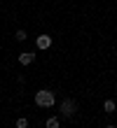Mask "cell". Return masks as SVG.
I'll list each match as a JSON object with an SVG mask.
<instances>
[{
    "mask_svg": "<svg viewBox=\"0 0 117 128\" xmlns=\"http://www.w3.org/2000/svg\"><path fill=\"white\" fill-rule=\"evenodd\" d=\"M35 105H37V107L49 110V107L56 105V98H54V93L49 91V88H40V91L35 93Z\"/></svg>",
    "mask_w": 117,
    "mask_h": 128,
    "instance_id": "6da1fadb",
    "label": "cell"
},
{
    "mask_svg": "<svg viewBox=\"0 0 117 128\" xmlns=\"http://www.w3.org/2000/svg\"><path fill=\"white\" fill-rule=\"evenodd\" d=\"M59 112H61V116L70 119V116L77 112V102L73 100V98H63V100H61V105H59Z\"/></svg>",
    "mask_w": 117,
    "mask_h": 128,
    "instance_id": "7a4b0ae2",
    "label": "cell"
},
{
    "mask_svg": "<svg viewBox=\"0 0 117 128\" xmlns=\"http://www.w3.org/2000/svg\"><path fill=\"white\" fill-rule=\"evenodd\" d=\"M35 44H37V49H49L52 47V37L49 35H40V37H37V40H35Z\"/></svg>",
    "mask_w": 117,
    "mask_h": 128,
    "instance_id": "3957f363",
    "label": "cell"
},
{
    "mask_svg": "<svg viewBox=\"0 0 117 128\" xmlns=\"http://www.w3.org/2000/svg\"><path fill=\"white\" fill-rule=\"evenodd\" d=\"M35 61V54H30V51H23V54H19V63L21 65H30Z\"/></svg>",
    "mask_w": 117,
    "mask_h": 128,
    "instance_id": "277c9868",
    "label": "cell"
},
{
    "mask_svg": "<svg viewBox=\"0 0 117 128\" xmlns=\"http://www.w3.org/2000/svg\"><path fill=\"white\" fill-rule=\"evenodd\" d=\"M115 110H117V105H115V100H105V102H103V112H105V114H112Z\"/></svg>",
    "mask_w": 117,
    "mask_h": 128,
    "instance_id": "5b68a950",
    "label": "cell"
},
{
    "mask_svg": "<svg viewBox=\"0 0 117 128\" xmlns=\"http://www.w3.org/2000/svg\"><path fill=\"white\" fill-rule=\"evenodd\" d=\"M59 126H61V121H59L56 116H49V119H47V124H45V128H59Z\"/></svg>",
    "mask_w": 117,
    "mask_h": 128,
    "instance_id": "8992f818",
    "label": "cell"
},
{
    "mask_svg": "<svg viewBox=\"0 0 117 128\" xmlns=\"http://www.w3.org/2000/svg\"><path fill=\"white\" fill-rule=\"evenodd\" d=\"M17 128H28V119L26 116H19L17 119Z\"/></svg>",
    "mask_w": 117,
    "mask_h": 128,
    "instance_id": "52a82bcc",
    "label": "cell"
},
{
    "mask_svg": "<svg viewBox=\"0 0 117 128\" xmlns=\"http://www.w3.org/2000/svg\"><path fill=\"white\" fill-rule=\"evenodd\" d=\"M14 37H17V40H19V42H23V40H26V37H28V35H26V30H17V35H14Z\"/></svg>",
    "mask_w": 117,
    "mask_h": 128,
    "instance_id": "ba28073f",
    "label": "cell"
},
{
    "mask_svg": "<svg viewBox=\"0 0 117 128\" xmlns=\"http://www.w3.org/2000/svg\"><path fill=\"white\" fill-rule=\"evenodd\" d=\"M108 128H117V126H108Z\"/></svg>",
    "mask_w": 117,
    "mask_h": 128,
    "instance_id": "9c48e42d",
    "label": "cell"
}]
</instances>
